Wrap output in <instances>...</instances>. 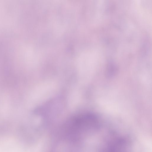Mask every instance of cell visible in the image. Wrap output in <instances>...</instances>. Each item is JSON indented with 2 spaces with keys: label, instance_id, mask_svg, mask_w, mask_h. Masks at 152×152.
Segmentation results:
<instances>
[{
  "label": "cell",
  "instance_id": "6da1fadb",
  "mask_svg": "<svg viewBox=\"0 0 152 152\" xmlns=\"http://www.w3.org/2000/svg\"><path fill=\"white\" fill-rule=\"evenodd\" d=\"M56 85L53 82L48 81L37 86L31 94V101L34 106L39 105L50 97L54 93Z\"/></svg>",
  "mask_w": 152,
  "mask_h": 152
}]
</instances>
